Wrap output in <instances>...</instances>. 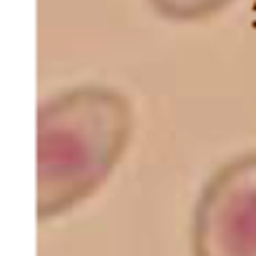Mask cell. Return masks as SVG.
Returning a JSON list of instances; mask_svg holds the SVG:
<instances>
[{
	"label": "cell",
	"mask_w": 256,
	"mask_h": 256,
	"mask_svg": "<svg viewBox=\"0 0 256 256\" xmlns=\"http://www.w3.org/2000/svg\"><path fill=\"white\" fill-rule=\"evenodd\" d=\"M132 132L130 102L110 87L55 94L38 114V214L52 219L87 199L122 160Z\"/></svg>",
	"instance_id": "1"
},
{
	"label": "cell",
	"mask_w": 256,
	"mask_h": 256,
	"mask_svg": "<svg viewBox=\"0 0 256 256\" xmlns=\"http://www.w3.org/2000/svg\"><path fill=\"white\" fill-rule=\"evenodd\" d=\"M192 249L194 256H256V152L232 160L204 186Z\"/></svg>",
	"instance_id": "2"
},
{
	"label": "cell",
	"mask_w": 256,
	"mask_h": 256,
	"mask_svg": "<svg viewBox=\"0 0 256 256\" xmlns=\"http://www.w3.org/2000/svg\"><path fill=\"white\" fill-rule=\"evenodd\" d=\"M154 10L172 20H199L219 12L232 0H150Z\"/></svg>",
	"instance_id": "3"
}]
</instances>
